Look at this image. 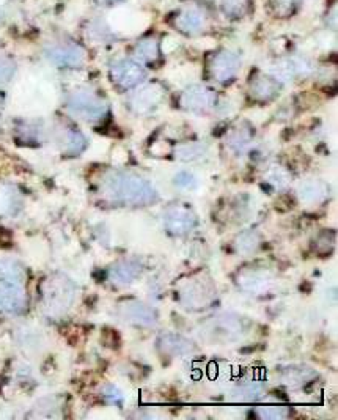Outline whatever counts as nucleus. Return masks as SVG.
<instances>
[{"label": "nucleus", "mask_w": 338, "mask_h": 420, "mask_svg": "<svg viewBox=\"0 0 338 420\" xmlns=\"http://www.w3.org/2000/svg\"><path fill=\"white\" fill-rule=\"evenodd\" d=\"M49 60L60 67H77L84 62L85 54L79 46L74 45H57L47 49Z\"/></svg>", "instance_id": "nucleus-1"}, {"label": "nucleus", "mask_w": 338, "mask_h": 420, "mask_svg": "<svg viewBox=\"0 0 338 420\" xmlns=\"http://www.w3.org/2000/svg\"><path fill=\"white\" fill-rule=\"evenodd\" d=\"M112 76H114L115 82L123 85V87H132V85L141 82V79L143 78V69L137 63L130 60L118 62L112 68Z\"/></svg>", "instance_id": "nucleus-2"}, {"label": "nucleus", "mask_w": 338, "mask_h": 420, "mask_svg": "<svg viewBox=\"0 0 338 420\" xmlns=\"http://www.w3.org/2000/svg\"><path fill=\"white\" fill-rule=\"evenodd\" d=\"M238 68H239V58L233 52L222 51L214 57L213 73L214 78H217L219 80L232 79L234 76V73L238 71Z\"/></svg>", "instance_id": "nucleus-3"}, {"label": "nucleus", "mask_w": 338, "mask_h": 420, "mask_svg": "<svg viewBox=\"0 0 338 420\" xmlns=\"http://www.w3.org/2000/svg\"><path fill=\"white\" fill-rule=\"evenodd\" d=\"M203 24H205V18L200 10L195 8H187L182 12L178 19H176V25L180 27V30L186 32V34H197L202 30Z\"/></svg>", "instance_id": "nucleus-4"}, {"label": "nucleus", "mask_w": 338, "mask_h": 420, "mask_svg": "<svg viewBox=\"0 0 338 420\" xmlns=\"http://www.w3.org/2000/svg\"><path fill=\"white\" fill-rule=\"evenodd\" d=\"M71 107L80 114H95L96 110H99V102L95 101L91 96L79 93L71 100Z\"/></svg>", "instance_id": "nucleus-5"}, {"label": "nucleus", "mask_w": 338, "mask_h": 420, "mask_svg": "<svg viewBox=\"0 0 338 420\" xmlns=\"http://www.w3.org/2000/svg\"><path fill=\"white\" fill-rule=\"evenodd\" d=\"M250 0H221L222 12L230 18H239L248 12Z\"/></svg>", "instance_id": "nucleus-6"}, {"label": "nucleus", "mask_w": 338, "mask_h": 420, "mask_svg": "<svg viewBox=\"0 0 338 420\" xmlns=\"http://www.w3.org/2000/svg\"><path fill=\"white\" fill-rule=\"evenodd\" d=\"M137 57L145 62H152L158 57V45L153 40H145L137 46Z\"/></svg>", "instance_id": "nucleus-7"}, {"label": "nucleus", "mask_w": 338, "mask_h": 420, "mask_svg": "<svg viewBox=\"0 0 338 420\" xmlns=\"http://www.w3.org/2000/svg\"><path fill=\"white\" fill-rule=\"evenodd\" d=\"M209 100H211V93L203 89H195L187 93V101L192 106H208Z\"/></svg>", "instance_id": "nucleus-8"}, {"label": "nucleus", "mask_w": 338, "mask_h": 420, "mask_svg": "<svg viewBox=\"0 0 338 420\" xmlns=\"http://www.w3.org/2000/svg\"><path fill=\"white\" fill-rule=\"evenodd\" d=\"M13 71H14L13 63H10L8 60H2V58H0V84L7 82V80L12 78Z\"/></svg>", "instance_id": "nucleus-9"}]
</instances>
